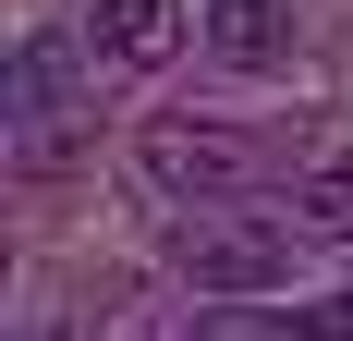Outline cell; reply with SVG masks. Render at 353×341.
<instances>
[{"mask_svg": "<svg viewBox=\"0 0 353 341\" xmlns=\"http://www.w3.org/2000/svg\"><path fill=\"white\" fill-rule=\"evenodd\" d=\"M171 269L195 280V293L256 305V293H281V280H292V232H281V220H244V207H183Z\"/></svg>", "mask_w": 353, "mask_h": 341, "instance_id": "2", "label": "cell"}, {"mask_svg": "<svg viewBox=\"0 0 353 341\" xmlns=\"http://www.w3.org/2000/svg\"><path fill=\"white\" fill-rule=\"evenodd\" d=\"M85 135V98H73V37H25L0 61V159L12 170H61Z\"/></svg>", "mask_w": 353, "mask_h": 341, "instance_id": "1", "label": "cell"}, {"mask_svg": "<svg viewBox=\"0 0 353 341\" xmlns=\"http://www.w3.org/2000/svg\"><path fill=\"white\" fill-rule=\"evenodd\" d=\"M183 341H341L329 305H208Z\"/></svg>", "mask_w": 353, "mask_h": 341, "instance_id": "6", "label": "cell"}, {"mask_svg": "<svg viewBox=\"0 0 353 341\" xmlns=\"http://www.w3.org/2000/svg\"><path fill=\"white\" fill-rule=\"evenodd\" d=\"M171 37H183V0H98L85 49L98 61H171Z\"/></svg>", "mask_w": 353, "mask_h": 341, "instance_id": "4", "label": "cell"}, {"mask_svg": "<svg viewBox=\"0 0 353 341\" xmlns=\"http://www.w3.org/2000/svg\"><path fill=\"white\" fill-rule=\"evenodd\" d=\"M134 170L159 183V195H183V207H232L256 183V146L219 135V122H146V135H134Z\"/></svg>", "mask_w": 353, "mask_h": 341, "instance_id": "3", "label": "cell"}, {"mask_svg": "<svg viewBox=\"0 0 353 341\" xmlns=\"http://www.w3.org/2000/svg\"><path fill=\"white\" fill-rule=\"evenodd\" d=\"M292 232L305 244H353V159H329L317 183H292Z\"/></svg>", "mask_w": 353, "mask_h": 341, "instance_id": "7", "label": "cell"}, {"mask_svg": "<svg viewBox=\"0 0 353 341\" xmlns=\"http://www.w3.org/2000/svg\"><path fill=\"white\" fill-rule=\"evenodd\" d=\"M208 49H219L232 73H256V61L292 49V12H281V0H208Z\"/></svg>", "mask_w": 353, "mask_h": 341, "instance_id": "5", "label": "cell"}]
</instances>
